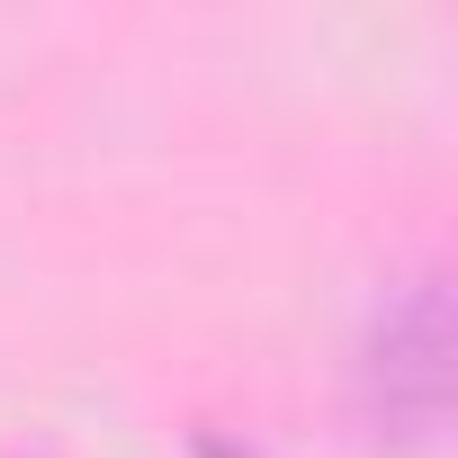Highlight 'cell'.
<instances>
[{"label": "cell", "mask_w": 458, "mask_h": 458, "mask_svg": "<svg viewBox=\"0 0 458 458\" xmlns=\"http://www.w3.org/2000/svg\"><path fill=\"white\" fill-rule=\"evenodd\" d=\"M449 324H440V288L431 279H413L395 306H386V324H377V360H369V377H377V395H386V422H413V431H431L440 422V395H449Z\"/></svg>", "instance_id": "1"}]
</instances>
